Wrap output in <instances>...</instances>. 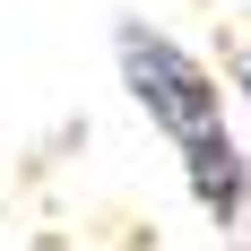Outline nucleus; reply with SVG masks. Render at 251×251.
Returning <instances> with one entry per match:
<instances>
[{
	"label": "nucleus",
	"mask_w": 251,
	"mask_h": 251,
	"mask_svg": "<svg viewBox=\"0 0 251 251\" xmlns=\"http://www.w3.org/2000/svg\"><path fill=\"white\" fill-rule=\"evenodd\" d=\"M113 61H122L130 104H139V113L165 130V148L182 156V182H191L200 217H208V226H243V208H251V165H243V148H234L217 70H208L191 44L156 35L148 18H122V26H113Z\"/></svg>",
	"instance_id": "1"
},
{
	"label": "nucleus",
	"mask_w": 251,
	"mask_h": 251,
	"mask_svg": "<svg viewBox=\"0 0 251 251\" xmlns=\"http://www.w3.org/2000/svg\"><path fill=\"white\" fill-rule=\"evenodd\" d=\"M234 87H243V104H251V61H243V70H234Z\"/></svg>",
	"instance_id": "2"
}]
</instances>
